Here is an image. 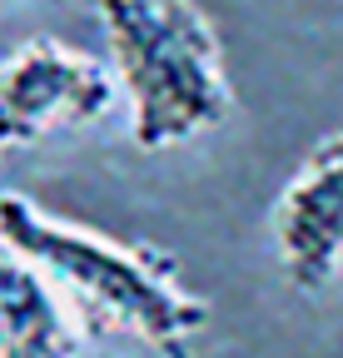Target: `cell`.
Returning a JSON list of instances; mask_svg holds the SVG:
<instances>
[{"label":"cell","mask_w":343,"mask_h":358,"mask_svg":"<svg viewBox=\"0 0 343 358\" xmlns=\"http://www.w3.org/2000/svg\"><path fill=\"white\" fill-rule=\"evenodd\" d=\"M0 244L65 294L85 338L194 358V338L209 329V303L184 284V264L149 239H115L25 194H0Z\"/></svg>","instance_id":"cell-1"},{"label":"cell","mask_w":343,"mask_h":358,"mask_svg":"<svg viewBox=\"0 0 343 358\" xmlns=\"http://www.w3.org/2000/svg\"><path fill=\"white\" fill-rule=\"evenodd\" d=\"M140 150L189 145L229 120L224 40L194 0H95Z\"/></svg>","instance_id":"cell-2"},{"label":"cell","mask_w":343,"mask_h":358,"mask_svg":"<svg viewBox=\"0 0 343 358\" xmlns=\"http://www.w3.org/2000/svg\"><path fill=\"white\" fill-rule=\"evenodd\" d=\"M115 95L119 80L95 55L35 35L0 60V150L95 124Z\"/></svg>","instance_id":"cell-3"},{"label":"cell","mask_w":343,"mask_h":358,"mask_svg":"<svg viewBox=\"0 0 343 358\" xmlns=\"http://www.w3.org/2000/svg\"><path fill=\"white\" fill-rule=\"evenodd\" d=\"M269 234L293 289L319 294L343 274V129L319 140L274 199Z\"/></svg>","instance_id":"cell-4"},{"label":"cell","mask_w":343,"mask_h":358,"mask_svg":"<svg viewBox=\"0 0 343 358\" xmlns=\"http://www.w3.org/2000/svg\"><path fill=\"white\" fill-rule=\"evenodd\" d=\"M85 329L30 259L0 244V358H80Z\"/></svg>","instance_id":"cell-5"}]
</instances>
